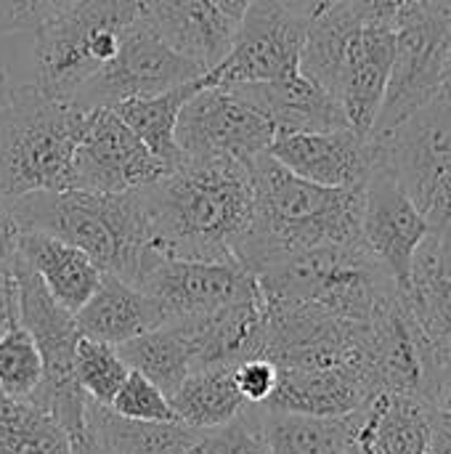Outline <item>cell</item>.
Masks as SVG:
<instances>
[{
  "mask_svg": "<svg viewBox=\"0 0 451 454\" xmlns=\"http://www.w3.org/2000/svg\"><path fill=\"white\" fill-rule=\"evenodd\" d=\"M138 192L149 247L189 261L237 263L234 247L253 218V168L234 160H183Z\"/></svg>",
  "mask_w": 451,
  "mask_h": 454,
  "instance_id": "obj_1",
  "label": "cell"
},
{
  "mask_svg": "<svg viewBox=\"0 0 451 454\" xmlns=\"http://www.w3.org/2000/svg\"><path fill=\"white\" fill-rule=\"evenodd\" d=\"M253 189V218L234 247L237 263L253 277L263 266L303 250L362 242L364 189L311 184L271 154L255 160Z\"/></svg>",
  "mask_w": 451,
  "mask_h": 454,
  "instance_id": "obj_2",
  "label": "cell"
},
{
  "mask_svg": "<svg viewBox=\"0 0 451 454\" xmlns=\"http://www.w3.org/2000/svg\"><path fill=\"white\" fill-rule=\"evenodd\" d=\"M5 205L21 231L51 234L82 250L101 274H114L133 285L149 245V221L141 192H32Z\"/></svg>",
  "mask_w": 451,
  "mask_h": 454,
  "instance_id": "obj_3",
  "label": "cell"
},
{
  "mask_svg": "<svg viewBox=\"0 0 451 454\" xmlns=\"http://www.w3.org/2000/svg\"><path fill=\"white\" fill-rule=\"evenodd\" d=\"M88 112L35 85H11L0 104V200L74 189V154Z\"/></svg>",
  "mask_w": 451,
  "mask_h": 454,
  "instance_id": "obj_4",
  "label": "cell"
},
{
  "mask_svg": "<svg viewBox=\"0 0 451 454\" xmlns=\"http://www.w3.org/2000/svg\"><path fill=\"white\" fill-rule=\"evenodd\" d=\"M266 303L311 306L332 317L372 325L399 295L396 282L359 245H324L279 258L255 271Z\"/></svg>",
  "mask_w": 451,
  "mask_h": 454,
  "instance_id": "obj_5",
  "label": "cell"
},
{
  "mask_svg": "<svg viewBox=\"0 0 451 454\" xmlns=\"http://www.w3.org/2000/svg\"><path fill=\"white\" fill-rule=\"evenodd\" d=\"M144 0H77L35 29V88L72 101L120 51Z\"/></svg>",
  "mask_w": 451,
  "mask_h": 454,
  "instance_id": "obj_6",
  "label": "cell"
},
{
  "mask_svg": "<svg viewBox=\"0 0 451 454\" xmlns=\"http://www.w3.org/2000/svg\"><path fill=\"white\" fill-rule=\"evenodd\" d=\"M11 274L19 293V325L32 335L43 359V383L27 402L48 412L77 447L85 436L88 396L74 378V348L82 338L74 314L45 290L43 279L19 255Z\"/></svg>",
  "mask_w": 451,
  "mask_h": 454,
  "instance_id": "obj_7",
  "label": "cell"
},
{
  "mask_svg": "<svg viewBox=\"0 0 451 454\" xmlns=\"http://www.w3.org/2000/svg\"><path fill=\"white\" fill-rule=\"evenodd\" d=\"M369 141L377 165L396 176L431 231H439L451 218V80L431 104Z\"/></svg>",
  "mask_w": 451,
  "mask_h": 454,
  "instance_id": "obj_8",
  "label": "cell"
},
{
  "mask_svg": "<svg viewBox=\"0 0 451 454\" xmlns=\"http://www.w3.org/2000/svg\"><path fill=\"white\" fill-rule=\"evenodd\" d=\"M263 359L279 370L346 367L375 378L372 325L348 322L311 306L263 301Z\"/></svg>",
  "mask_w": 451,
  "mask_h": 454,
  "instance_id": "obj_9",
  "label": "cell"
},
{
  "mask_svg": "<svg viewBox=\"0 0 451 454\" xmlns=\"http://www.w3.org/2000/svg\"><path fill=\"white\" fill-rule=\"evenodd\" d=\"M451 74V24L417 0L396 27V48L385 98L369 138H383L431 104Z\"/></svg>",
  "mask_w": 451,
  "mask_h": 454,
  "instance_id": "obj_10",
  "label": "cell"
},
{
  "mask_svg": "<svg viewBox=\"0 0 451 454\" xmlns=\"http://www.w3.org/2000/svg\"><path fill=\"white\" fill-rule=\"evenodd\" d=\"M276 130L237 88L205 85L181 109L175 141L186 160H234L253 168L268 154Z\"/></svg>",
  "mask_w": 451,
  "mask_h": 454,
  "instance_id": "obj_11",
  "label": "cell"
},
{
  "mask_svg": "<svg viewBox=\"0 0 451 454\" xmlns=\"http://www.w3.org/2000/svg\"><path fill=\"white\" fill-rule=\"evenodd\" d=\"M308 13L284 0H253L237 21L229 53L205 77L207 85L274 82L300 72Z\"/></svg>",
  "mask_w": 451,
  "mask_h": 454,
  "instance_id": "obj_12",
  "label": "cell"
},
{
  "mask_svg": "<svg viewBox=\"0 0 451 454\" xmlns=\"http://www.w3.org/2000/svg\"><path fill=\"white\" fill-rule=\"evenodd\" d=\"M133 285L154 298L170 319H194L260 295L258 279L239 263L175 258L146 245Z\"/></svg>",
  "mask_w": 451,
  "mask_h": 454,
  "instance_id": "obj_13",
  "label": "cell"
},
{
  "mask_svg": "<svg viewBox=\"0 0 451 454\" xmlns=\"http://www.w3.org/2000/svg\"><path fill=\"white\" fill-rule=\"evenodd\" d=\"M202 74L205 72L194 61L175 53L154 32L141 11V16L128 27L114 59L77 90L72 104L85 112L114 106L128 98L157 96Z\"/></svg>",
  "mask_w": 451,
  "mask_h": 454,
  "instance_id": "obj_14",
  "label": "cell"
},
{
  "mask_svg": "<svg viewBox=\"0 0 451 454\" xmlns=\"http://www.w3.org/2000/svg\"><path fill=\"white\" fill-rule=\"evenodd\" d=\"M167 168L122 122L112 106L90 109L74 154V189L98 194H122L152 186Z\"/></svg>",
  "mask_w": 451,
  "mask_h": 454,
  "instance_id": "obj_15",
  "label": "cell"
},
{
  "mask_svg": "<svg viewBox=\"0 0 451 454\" xmlns=\"http://www.w3.org/2000/svg\"><path fill=\"white\" fill-rule=\"evenodd\" d=\"M428 234L431 226L425 215L417 210L396 176L388 168L375 165L369 181L364 184L362 242L388 271L401 295L409 290L412 263Z\"/></svg>",
  "mask_w": 451,
  "mask_h": 454,
  "instance_id": "obj_16",
  "label": "cell"
},
{
  "mask_svg": "<svg viewBox=\"0 0 451 454\" xmlns=\"http://www.w3.org/2000/svg\"><path fill=\"white\" fill-rule=\"evenodd\" d=\"M268 154L290 173L332 189H364L377 165L372 141L354 128L276 136Z\"/></svg>",
  "mask_w": 451,
  "mask_h": 454,
  "instance_id": "obj_17",
  "label": "cell"
},
{
  "mask_svg": "<svg viewBox=\"0 0 451 454\" xmlns=\"http://www.w3.org/2000/svg\"><path fill=\"white\" fill-rule=\"evenodd\" d=\"M372 343L375 378L380 391L417 396L428 402L433 383V362L423 330L401 293L372 319Z\"/></svg>",
  "mask_w": 451,
  "mask_h": 454,
  "instance_id": "obj_18",
  "label": "cell"
},
{
  "mask_svg": "<svg viewBox=\"0 0 451 454\" xmlns=\"http://www.w3.org/2000/svg\"><path fill=\"white\" fill-rule=\"evenodd\" d=\"M393 48H396V29L362 24L351 37V45L346 51L332 90L348 125L367 138L375 128V120L385 98Z\"/></svg>",
  "mask_w": 451,
  "mask_h": 454,
  "instance_id": "obj_19",
  "label": "cell"
},
{
  "mask_svg": "<svg viewBox=\"0 0 451 454\" xmlns=\"http://www.w3.org/2000/svg\"><path fill=\"white\" fill-rule=\"evenodd\" d=\"M383 394L372 375L327 367V370H279L271 399L260 407L311 418H343L364 410Z\"/></svg>",
  "mask_w": 451,
  "mask_h": 454,
  "instance_id": "obj_20",
  "label": "cell"
},
{
  "mask_svg": "<svg viewBox=\"0 0 451 454\" xmlns=\"http://www.w3.org/2000/svg\"><path fill=\"white\" fill-rule=\"evenodd\" d=\"M144 16L154 32L205 74L229 53L237 19L213 0H144Z\"/></svg>",
  "mask_w": 451,
  "mask_h": 454,
  "instance_id": "obj_21",
  "label": "cell"
},
{
  "mask_svg": "<svg viewBox=\"0 0 451 454\" xmlns=\"http://www.w3.org/2000/svg\"><path fill=\"white\" fill-rule=\"evenodd\" d=\"M234 88L271 120L276 136L351 128L340 104L322 85H316L300 72L274 82H253Z\"/></svg>",
  "mask_w": 451,
  "mask_h": 454,
  "instance_id": "obj_22",
  "label": "cell"
},
{
  "mask_svg": "<svg viewBox=\"0 0 451 454\" xmlns=\"http://www.w3.org/2000/svg\"><path fill=\"white\" fill-rule=\"evenodd\" d=\"M74 322L82 338L122 346L165 325L167 314L154 298H149L136 285L114 274H101L96 293L74 314Z\"/></svg>",
  "mask_w": 451,
  "mask_h": 454,
  "instance_id": "obj_23",
  "label": "cell"
},
{
  "mask_svg": "<svg viewBox=\"0 0 451 454\" xmlns=\"http://www.w3.org/2000/svg\"><path fill=\"white\" fill-rule=\"evenodd\" d=\"M194 340V370H234L263 356V298L231 303L207 317L181 319Z\"/></svg>",
  "mask_w": 451,
  "mask_h": 454,
  "instance_id": "obj_24",
  "label": "cell"
},
{
  "mask_svg": "<svg viewBox=\"0 0 451 454\" xmlns=\"http://www.w3.org/2000/svg\"><path fill=\"white\" fill-rule=\"evenodd\" d=\"M404 301L423 330L436 375V370L451 364V269L439 250L433 231L415 255Z\"/></svg>",
  "mask_w": 451,
  "mask_h": 454,
  "instance_id": "obj_25",
  "label": "cell"
},
{
  "mask_svg": "<svg viewBox=\"0 0 451 454\" xmlns=\"http://www.w3.org/2000/svg\"><path fill=\"white\" fill-rule=\"evenodd\" d=\"M247 412L263 454H346L359 434L364 410L343 418H311L250 404Z\"/></svg>",
  "mask_w": 451,
  "mask_h": 454,
  "instance_id": "obj_26",
  "label": "cell"
},
{
  "mask_svg": "<svg viewBox=\"0 0 451 454\" xmlns=\"http://www.w3.org/2000/svg\"><path fill=\"white\" fill-rule=\"evenodd\" d=\"M19 258L43 279L45 290L72 314H77L101 282V269L77 247L43 234H19Z\"/></svg>",
  "mask_w": 451,
  "mask_h": 454,
  "instance_id": "obj_27",
  "label": "cell"
},
{
  "mask_svg": "<svg viewBox=\"0 0 451 454\" xmlns=\"http://www.w3.org/2000/svg\"><path fill=\"white\" fill-rule=\"evenodd\" d=\"M85 428L117 454H191V450L205 436V431H197L181 420H125L114 415L109 407H101L90 399L85 407Z\"/></svg>",
  "mask_w": 451,
  "mask_h": 454,
  "instance_id": "obj_28",
  "label": "cell"
},
{
  "mask_svg": "<svg viewBox=\"0 0 451 454\" xmlns=\"http://www.w3.org/2000/svg\"><path fill=\"white\" fill-rule=\"evenodd\" d=\"M125 364L149 378L167 399L194 372V340L181 319H170L152 333H144L117 346Z\"/></svg>",
  "mask_w": 451,
  "mask_h": 454,
  "instance_id": "obj_29",
  "label": "cell"
},
{
  "mask_svg": "<svg viewBox=\"0 0 451 454\" xmlns=\"http://www.w3.org/2000/svg\"><path fill=\"white\" fill-rule=\"evenodd\" d=\"M207 85V77H197L189 82H181L175 88H167L157 96H144V98H128L114 104L112 109L122 117V122L146 144V149L159 157L167 168H178L186 157L178 149L175 141V125L183 104Z\"/></svg>",
  "mask_w": 451,
  "mask_h": 454,
  "instance_id": "obj_30",
  "label": "cell"
},
{
  "mask_svg": "<svg viewBox=\"0 0 451 454\" xmlns=\"http://www.w3.org/2000/svg\"><path fill=\"white\" fill-rule=\"evenodd\" d=\"M436 410L417 396L377 394L367 404L369 439L380 454H428Z\"/></svg>",
  "mask_w": 451,
  "mask_h": 454,
  "instance_id": "obj_31",
  "label": "cell"
},
{
  "mask_svg": "<svg viewBox=\"0 0 451 454\" xmlns=\"http://www.w3.org/2000/svg\"><path fill=\"white\" fill-rule=\"evenodd\" d=\"M170 404L175 418L197 431L226 428L247 410L234 383V370L226 367L194 370L170 396Z\"/></svg>",
  "mask_w": 451,
  "mask_h": 454,
  "instance_id": "obj_32",
  "label": "cell"
},
{
  "mask_svg": "<svg viewBox=\"0 0 451 454\" xmlns=\"http://www.w3.org/2000/svg\"><path fill=\"white\" fill-rule=\"evenodd\" d=\"M128 372H130V367L120 356L117 346H109V343H101V340H90V338H80L77 340V348H74V378H77L82 394L90 402H96L101 407H109L114 394L125 383Z\"/></svg>",
  "mask_w": 451,
  "mask_h": 454,
  "instance_id": "obj_33",
  "label": "cell"
},
{
  "mask_svg": "<svg viewBox=\"0 0 451 454\" xmlns=\"http://www.w3.org/2000/svg\"><path fill=\"white\" fill-rule=\"evenodd\" d=\"M43 383V359L32 335L16 325L0 338V391L8 399L27 402Z\"/></svg>",
  "mask_w": 451,
  "mask_h": 454,
  "instance_id": "obj_34",
  "label": "cell"
},
{
  "mask_svg": "<svg viewBox=\"0 0 451 454\" xmlns=\"http://www.w3.org/2000/svg\"><path fill=\"white\" fill-rule=\"evenodd\" d=\"M109 410L125 420H141V423H173L178 420L173 412V404L167 394H162L149 378L130 370L120 391L114 394Z\"/></svg>",
  "mask_w": 451,
  "mask_h": 454,
  "instance_id": "obj_35",
  "label": "cell"
},
{
  "mask_svg": "<svg viewBox=\"0 0 451 454\" xmlns=\"http://www.w3.org/2000/svg\"><path fill=\"white\" fill-rule=\"evenodd\" d=\"M77 0H0V35L35 32L43 21Z\"/></svg>",
  "mask_w": 451,
  "mask_h": 454,
  "instance_id": "obj_36",
  "label": "cell"
},
{
  "mask_svg": "<svg viewBox=\"0 0 451 454\" xmlns=\"http://www.w3.org/2000/svg\"><path fill=\"white\" fill-rule=\"evenodd\" d=\"M279 380V367L263 356L247 359L234 367V383L247 404H266L276 388Z\"/></svg>",
  "mask_w": 451,
  "mask_h": 454,
  "instance_id": "obj_37",
  "label": "cell"
},
{
  "mask_svg": "<svg viewBox=\"0 0 451 454\" xmlns=\"http://www.w3.org/2000/svg\"><path fill=\"white\" fill-rule=\"evenodd\" d=\"M348 5L362 24L396 29L401 16L415 5V0H348Z\"/></svg>",
  "mask_w": 451,
  "mask_h": 454,
  "instance_id": "obj_38",
  "label": "cell"
},
{
  "mask_svg": "<svg viewBox=\"0 0 451 454\" xmlns=\"http://www.w3.org/2000/svg\"><path fill=\"white\" fill-rule=\"evenodd\" d=\"M245 431H247V423H245V412H242L231 426L205 431V436L199 439V444L191 450V454H237Z\"/></svg>",
  "mask_w": 451,
  "mask_h": 454,
  "instance_id": "obj_39",
  "label": "cell"
},
{
  "mask_svg": "<svg viewBox=\"0 0 451 454\" xmlns=\"http://www.w3.org/2000/svg\"><path fill=\"white\" fill-rule=\"evenodd\" d=\"M19 223L11 215L8 205L0 200V271H8L19 255Z\"/></svg>",
  "mask_w": 451,
  "mask_h": 454,
  "instance_id": "obj_40",
  "label": "cell"
},
{
  "mask_svg": "<svg viewBox=\"0 0 451 454\" xmlns=\"http://www.w3.org/2000/svg\"><path fill=\"white\" fill-rule=\"evenodd\" d=\"M19 325V293L16 279L8 271H0V338Z\"/></svg>",
  "mask_w": 451,
  "mask_h": 454,
  "instance_id": "obj_41",
  "label": "cell"
},
{
  "mask_svg": "<svg viewBox=\"0 0 451 454\" xmlns=\"http://www.w3.org/2000/svg\"><path fill=\"white\" fill-rule=\"evenodd\" d=\"M428 402L436 412L441 415H451V364L436 370L433 375V383H431V394H428Z\"/></svg>",
  "mask_w": 451,
  "mask_h": 454,
  "instance_id": "obj_42",
  "label": "cell"
},
{
  "mask_svg": "<svg viewBox=\"0 0 451 454\" xmlns=\"http://www.w3.org/2000/svg\"><path fill=\"white\" fill-rule=\"evenodd\" d=\"M346 454H380L377 452V447L372 444V439H369V428H367V407H364V412H362V426H359V434H356L354 444L348 447V452Z\"/></svg>",
  "mask_w": 451,
  "mask_h": 454,
  "instance_id": "obj_43",
  "label": "cell"
},
{
  "mask_svg": "<svg viewBox=\"0 0 451 454\" xmlns=\"http://www.w3.org/2000/svg\"><path fill=\"white\" fill-rule=\"evenodd\" d=\"M250 407V404H247ZM245 423H247V431H245V436H242V444H239V450L237 454H263L260 450V442H258V436H255V428H253V420H250V412L245 410Z\"/></svg>",
  "mask_w": 451,
  "mask_h": 454,
  "instance_id": "obj_44",
  "label": "cell"
},
{
  "mask_svg": "<svg viewBox=\"0 0 451 454\" xmlns=\"http://www.w3.org/2000/svg\"><path fill=\"white\" fill-rule=\"evenodd\" d=\"M74 454H117L112 447H106L101 439H96L88 428H85V436H82V442L74 447Z\"/></svg>",
  "mask_w": 451,
  "mask_h": 454,
  "instance_id": "obj_45",
  "label": "cell"
},
{
  "mask_svg": "<svg viewBox=\"0 0 451 454\" xmlns=\"http://www.w3.org/2000/svg\"><path fill=\"white\" fill-rule=\"evenodd\" d=\"M433 237H436V242H439V250H441L447 266L451 269V218L439 229V231H433Z\"/></svg>",
  "mask_w": 451,
  "mask_h": 454,
  "instance_id": "obj_46",
  "label": "cell"
},
{
  "mask_svg": "<svg viewBox=\"0 0 451 454\" xmlns=\"http://www.w3.org/2000/svg\"><path fill=\"white\" fill-rule=\"evenodd\" d=\"M213 3H215L223 13H229L231 19H237V21H239V16L247 11V5H250L253 0H213Z\"/></svg>",
  "mask_w": 451,
  "mask_h": 454,
  "instance_id": "obj_47",
  "label": "cell"
},
{
  "mask_svg": "<svg viewBox=\"0 0 451 454\" xmlns=\"http://www.w3.org/2000/svg\"><path fill=\"white\" fill-rule=\"evenodd\" d=\"M423 8H428V11H433V13H439V16H447L451 19V0H417Z\"/></svg>",
  "mask_w": 451,
  "mask_h": 454,
  "instance_id": "obj_48",
  "label": "cell"
},
{
  "mask_svg": "<svg viewBox=\"0 0 451 454\" xmlns=\"http://www.w3.org/2000/svg\"><path fill=\"white\" fill-rule=\"evenodd\" d=\"M335 0H311L308 3V16H316V13H322L324 8H330Z\"/></svg>",
  "mask_w": 451,
  "mask_h": 454,
  "instance_id": "obj_49",
  "label": "cell"
},
{
  "mask_svg": "<svg viewBox=\"0 0 451 454\" xmlns=\"http://www.w3.org/2000/svg\"><path fill=\"white\" fill-rule=\"evenodd\" d=\"M8 90H11V82H8V77H5V72L0 69V104H3V98L8 96Z\"/></svg>",
  "mask_w": 451,
  "mask_h": 454,
  "instance_id": "obj_50",
  "label": "cell"
}]
</instances>
